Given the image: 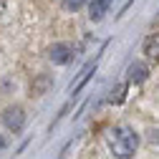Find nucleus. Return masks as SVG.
<instances>
[{
    "instance_id": "nucleus-1",
    "label": "nucleus",
    "mask_w": 159,
    "mask_h": 159,
    "mask_svg": "<svg viewBox=\"0 0 159 159\" xmlns=\"http://www.w3.org/2000/svg\"><path fill=\"white\" fill-rule=\"evenodd\" d=\"M106 142H109V152L116 159H131L139 149V134L129 124H119L109 131Z\"/></svg>"
},
{
    "instance_id": "nucleus-2",
    "label": "nucleus",
    "mask_w": 159,
    "mask_h": 159,
    "mask_svg": "<svg viewBox=\"0 0 159 159\" xmlns=\"http://www.w3.org/2000/svg\"><path fill=\"white\" fill-rule=\"evenodd\" d=\"M25 121H28V116H25V109H20V106H8L3 111V124L10 131H20L25 126Z\"/></svg>"
},
{
    "instance_id": "nucleus-3",
    "label": "nucleus",
    "mask_w": 159,
    "mask_h": 159,
    "mask_svg": "<svg viewBox=\"0 0 159 159\" xmlns=\"http://www.w3.org/2000/svg\"><path fill=\"white\" fill-rule=\"evenodd\" d=\"M48 61L56 66H66L73 61V46L71 43H53L48 48Z\"/></svg>"
},
{
    "instance_id": "nucleus-4",
    "label": "nucleus",
    "mask_w": 159,
    "mask_h": 159,
    "mask_svg": "<svg viewBox=\"0 0 159 159\" xmlns=\"http://www.w3.org/2000/svg\"><path fill=\"white\" fill-rule=\"evenodd\" d=\"M109 8H111V0H91L89 3V18L93 23L101 20V18L109 13Z\"/></svg>"
},
{
    "instance_id": "nucleus-5",
    "label": "nucleus",
    "mask_w": 159,
    "mask_h": 159,
    "mask_svg": "<svg viewBox=\"0 0 159 159\" xmlns=\"http://www.w3.org/2000/svg\"><path fill=\"white\" fill-rule=\"evenodd\" d=\"M129 81H134V84H142V81H147V76H149V66L147 63H142V61H134L131 66H129Z\"/></svg>"
},
{
    "instance_id": "nucleus-6",
    "label": "nucleus",
    "mask_w": 159,
    "mask_h": 159,
    "mask_svg": "<svg viewBox=\"0 0 159 159\" xmlns=\"http://www.w3.org/2000/svg\"><path fill=\"white\" fill-rule=\"evenodd\" d=\"M144 56L152 58V61L159 58V33H152L147 41H144Z\"/></svg>"
},
{
    "instance_id": "nucleus-7",
    "label": "nucleus",
    "mask_w": 159,
    "mask_h": 159,
    "mask_svg": "<svg viewBox=\"0 0 159 159\" xmlns=\"http://www.w3.org/2000/svg\"><path fill=\"white\" fill-rule=\"evenodd\" d=\"M124 93H126V84L116 86V91H111V96H109V101H111V104H121V101H124Z\"/></svg>"
},
{
    "instance_id": "nucleus-8",
    "label": "nucleus",
    "mask_w": 159,
    "mask_h": 159,
    "mask_svg": "<svg viewBox=\"0 0 159 159\" xmlns=\"http://www.w3.org/2000/svg\"><path fill=\"white\" fill-rule=\"evenodd\" d=\"M84 3H86V0H63V10H81L84 8Z\"/></svg>"
},
{
    "instance_id": "nucleus-9",
    "label": "nucleus",
    "mask_w": 159,
    "mask_h": 159,
    "mask_svg": "<svg viewBox=\"0 0 159 159\" xmlns=\"http://www.w3.org/2000/svg\"><path fill=\"white\" fill-rule=\"evenodd\" d=\"M149 139H152V142H159V131H154V129H149Z\"/></svg>"
},
{
    "instance_id": "nucleus-10",
    "label": "nucleus",
    "mask_w": 159,
    "mask_h": 159,
    "mask_svg": "<svg viewBox=\"0 0 159 159\" xmlns=\"http://www.w3.org/2000/svg\"><path fill=\"white\" fill-rule=\"evenodd\" d=\"M3 147H5V139H3V136H0V149H3Z\"/></svg>"
}]
</instances>
